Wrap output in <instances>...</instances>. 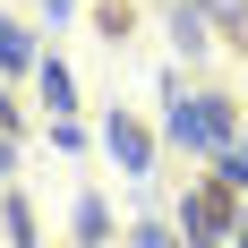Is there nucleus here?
<instances>
[{
    "label": "nucleus",
    "instance_id": "1",
    "mask_svg": "<svg viewBox=\"0 0 248 248\" xmlns=\"http://www.w3.org/2000/svg\"><path fill=\"white\" fill-rule=\"evenodd\" d=\"M231 214H240V205H231L223 180H205V188L180 197V231H188V240H231Z\"/></svg>",
    "mask_w": 248,
    "mask_h": 248
},
{
    "label": "nucleus",
    "instance_id": "2",
    "mask_svg": "<svg viewBox=\"0 0 248 248\" xmlns=\"http://www.w3.org/2000/svg\"><path fill=\"white\" fill-rule=\"evenodd\" d=\"M103 137H111V154H120L128 171H154V137H146L137 111H103Z\"/></svg>",
    "mask_w": 248,
    "mask_h": 248
},
{
    "label": "nucleus",
    "instance_id": "3",
    "mask_svg": "<svg viewBox=\"0 0 248 248\" xmlns=\"http://www.w3.org/2000/svg\"><path fill=\"white\" fill-rule=\"evenodd\" d=\"M163 137H171V146H188V154H214V128H205V103H197V94H180L171 111H163Z\"/></svg>",
    "mask_w": 248,
    "mask_h": 248
},
{
    "label": "nucleus",
    "instance_id": "4",
    "mask_svg": "<svg viewBox=\"0 0 248 248\" xmlns=\"http://www.w3.org/2000/svg\"><path fill=\"white\" fill-rule=\"evenodd\" d=\"M205 128H214V146H240V111H231V94H223V86H205Z\"/></svg>",
    "mask_w": 248,
    "mask_h": 248
},
{
    "label": "nucleus",
    "instance_id": "5",
    "mask_svg": "<svg viewBox=\"0 0 248 248\" xmlns=\"http://www.w3.org/2000/svg\"><path fill=\"white\" fill-rule=\"evenodd\" d=\"M197 9H205V26H214V34L248 43V0H197Z\"/></svg>",
    "mask_w": 248,
    "mask_h": 248
},
{
    "label": "nucleus",
    "instance_id": "6",
    "mask_svg": "<svg viewBox=\"0 0 248 248\" xmlns=\"http://www.w3.org/2000/svg\"><path fill=\"white\" fill-rule=\"evenodd\" d=\"M77 240H86V248H94V240H111V205H103V197H77Z\"/></svg>",
    "mask_w": 248,
    "mask_h": 248
},
{
    "label": "nucleus",
    "instance_id": "7",
    "mask_svg": "<svg viewBox=\"0 0 248 248\" xmlns=\"http://www.w3.org/2000/svg\"><path fill=\"white\" fill-rule=\"evenodd\" d=\"M26 60H34V34L17 17H0V69H26Z\"/></svg>",
    "mask_w": 248,
    "mask_h": 248
},
{
    "label": "nucleus",
    "instance_id": "8",
    "mask_svg": "<svg viewBox=\"0 0 248 248\" xmlns=\"http://www.w3.org/2000/svg\"><path fill=\"white\" fill-rule=\"evenodd\" d=\"M34 77H43V103H51V111H77V77H69V69H51V60H43Z\"/></svg>",
    "mask_w": 248,
    "mask_h": 248
},
{
    "label": "nucleus",
    "instance_id": "9",
    "mask_svg": "<svg viewBox=\"0 0 248 248\" xmlns=\"http://www.w3.org/2000/svg\"><path fill=\"white\" fill-rule=\"evenodd\" d=\"M171 34H180V51L205 43V9H197V0H188V9H171Z\"/></svg>",
    "mask_w": 248,
    "mask_h": 248
},
{
    "label": "nucleus",
    "instance_id": "10",
    "mask_svg": "<svg viewBox=\"0 0 248 248\" xmlns=\"http://www.w3.org/2000/svg\"><path fill=\"white\" fill-rule=\"evenodd\" d=\"M69 9H77V0H43V17H69Z\"/></svg>",
    "mask_w": 248,
    "mask_h": 248
},
{
    "label": "nucleus",
    "instance_id": "11",
    "mask_svg": "<svg viewBox=\"0 0 248 248\" xmlns=\"http://www.w3.org/2000/svg\"><path fill=\"white\" fill-rule=\"evenodd\" d=\"M231 240H248V214H240V223H231Z\"/></svg>",
    "mask_w": 248,
    "mask_h": 248
}]
</instances>
